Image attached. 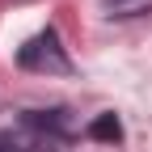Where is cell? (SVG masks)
I'll list each match as a JSON object with an SVG mask.
<instances>
[{"label": "cell", "mask_w": 152, "mask_h": 152, "mask_svg": "<svg viewBox=\"0 0 152 152\" xmlns=\"http://www.w3.org/2000/svg\"><path fill=\"white\" fill-rule=\"evenodd\" d=\"M21 68H38V72H64L68 68V59H64V51H59V38H55L51 30L47 34H38V38H30V42L21 47Z\"/></svg>", "instance_id": "1"}, {"label": "cell", "mask_w": 152, "mask_h": 152, "mask_svg": "<svg viewBox=\"0 0 152 152\" xmlns=\"http://www.w3.org/2000/svg\"><path fill=\"white\" fill-rule=\"evenodd\" d=\"M89 140L118 144V140H123V123H118V114H97V118L89 123Z\"/></svg>", "instance_id": "2"}, {"label": "cell", "mask_w": 152, "mask_h": 152, "mask_svg": "<svg viewBox=\"0 0 152 152\" xmlns=\"http://www.w3.org/2000/svg\"><path fill=\"white\" fill-rule=\"evenodd\" d=\"M102 4L110 9V17H131V13H140V9H148L152 0H102Z\"/></svg>", "instance_id": "3"}, {"label": "cell", "mask_w": 152, "mask_h": 152, "mask_svg": "<svg viewBox=\"0 0 152 152\" xmlns=\"http://www.w3.org/2000/svg\"><path fill=\"white\" fill-rule=\"evenodd\" d=\"M0 152H4V148H0Z\"/></svg>", "instance_id": "4"}]
</instances>
